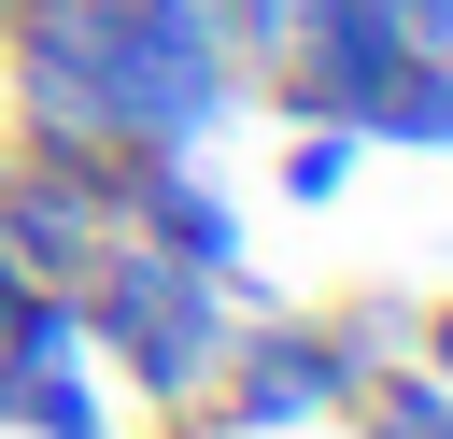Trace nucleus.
Here are the masks:
<instances>
[{
  "instance_id": "10",
  "label": "nucleus",
  "mask_w": 453,
  "mask_h": 439,
  "mask_svg": "<svg viewBox=\"0 0 453 439\" xmlns=\"http://www.w3.org/2000/svg\"><path fill=\"white\" fill-rule=\"evenodd\" d=\"M170 14H198V28H212V42H226V28H241V0H170Z\"/></svg>"
},
{
  "instance_id": "5",
  "label": "nucleus",
  "mask_w": 453,
  "mask_h": 439,
  "mask_svg": "<svg viewBox=\"0 0 453 439\" xmlns=\"http://www.w3.org/2000/svg\"><path fill=\"white\" fill-rule=\"evenodd\" d=\"M340 411H354V439H453V382L425 354H368Z\"/></svg>"
},
{
  "instance_id": "7",
  "label": "nucleus",
  "mask_w": 453,
  "mask_h": 439,
  "mask_svg": "<svg viewBox=\"0 0 453 439\" xmlns=\"http://www.w3.org/2000/svg\"><path fill=\"white\" fill-rule=\"evenodd\" d=\"M382 14H396V42H411L439 85H453V0H382Z\"/></svg>"
},
{
  "instance_id": "8",
  "label": "nucleus",
  "mask_w": 453,
  "mask_h": 439,
  "mask_svg": "<svg viewBox=\"0 0 453 439\" xmlns=\"http://www.w3.org/2000/svg\"><path fill=\"white\" fill-rule=\"evenodd\" d=\"M28 297H42V283H28V269H14V241H0V354H14V326H28Z\"/></svg>"
},
{
  "instance_id": "4",
  "label": "nucleus",
  "mask_w": 453,
  "mask_h": 439,
  "mask_svg": "<svg viewBox=\"0 0 453 439\" xmlns=\"http://www.w3.org/2000/svg\"><path fill=\"white\" fill-rule=\"evenodd\" d=\"M0 241H14V269H28L42 297H71V283L113 255V184H99V156L14 142V156H0Z\"/></svg>"
},
{
  "instance_id": "9",
  "label": "nucleus",
  "mask_w": 453,
  "mask_h": 439,
  "mask_svg": "<svg viewBox=\"0 0 453 439\" xmlns=\"http://www.w3.org/2000/svg\"><path fill=\"white\" fill-rule=\"evenodd\" d=\"M425 368H439V382H453V312H425Z\"/></svg>"
},
{
  "instance_id": "2",
  "label": "nucleus",
  "mask_w": 453,
  "mask_h": 439,
  "mask_svg": "<svg viewBox=\"0 0 453 439\" xmlns=\"http://www.w3.org/2000/svg\"><path fill=\"white\" fill-rule=\"evenodd\" d=\"M71 297H85V340H99L156 411H198V397H212L226 297H241V283H212V269H184V255H156V241H127V227H113V255H99Z\"/></svg>"
},
{
  "instance_id": "3",
  "label": "nucleus",
  "mask_w": 453,
  "mask_h": 439,
  "mask_svg": "<svg viewBox=\"0 0 453 439\" xmlns=\"http://www.w3.org/2000/svg\"><path fill=\"white\" fill-rule=\"evenodd\" d=\"M354 368H368V312L354 326H255V340H226L212 354V439H283V425H326L340 397H354Z\"/></svg>"
},
{
  "instance_id": "11",
  "label": "nucleus",
  "mask_w": 453,
  "mask_h": 439,
  "mask_svg": "<svg viewBox=\"0 0 453 439\" xmlns=\"http://www.w3.org/2000/svg\"><path fill=\"white\" fill-rule=\"evenodd\" d=\"M283 439H297V425H283Z\"/></svg>"
},
{
  "instance_id": "1",
  "label": "nucleus",
  "mask_w": 453,
  "mask_h": 439,
  "mask_svg": "<svg viewBox=\"0 0 453 439\" xmlns=\"http://www.w3.org/2000/svg\"><path fill=\"white\" fill-rule=\"evenodd\" d=\"M0 99L14 142H71V156H127V142H184L226 127L241 57L170 14V0H0Z\"/></svg>"
},
{
  "instance_id": "6",
  "label": "nucleus",
  "mask_w": 453,
  "mask_h": 439,
  "mask_svg": "<svg viewBox=\"0 0 453 439\" xmlns=\"http://www.w3.org/2000/svg\"><path fill=\"white\" fill-rule=\"evenodd\" d=\"M340 184H354V127H297V142H283V198H297V212H326Z\"/></svg>"
}]
</instances>
